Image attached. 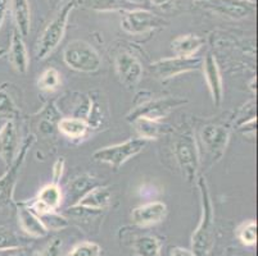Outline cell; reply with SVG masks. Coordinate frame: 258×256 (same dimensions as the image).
I'll use <instances>...</instances> for the list:
<instances>
[{
    "mask_svg": "<svg viewBox=\"0 0 258 256\" xmlns=\"http://www.w3.org/2000/svg\"><path fill=\"white\" fill-rule=\"evenodd\" d=\"M4 53H6V50H4V49H0V56L3 55Z\"/></svg>",
    "mask_w": 258,
    "mask_h": 256,
    "instance_id": "cell-41",
    "label": "cell"
},
{
    "mask_svg": "<svg viewBox=\"0 0 258 256\" xmlns=\"http://www.w3.org/2000/svg\"><path fill=\"white\" fill-rule=\"evenodd\" d=\"M63 60L69 68L83 73H94L102 65L99 53L84 40L70 41L63 50Z\"/></svg>",
    "mask_w": 258,
    "mask_h": 256,
    "instance_id": "cell-4",
    "label": "cell"
},
{
    "mask_svg": "<svg viewBox=\"0 0 258 256\" xmlns=\"http://www.w3.org/2000/svg\"><path fill=\"white\" fill-rule=\"evenodd\" d=\"M58 130L69 138L75 140V138H81L86 135L89 124L85 119L76 118V117H66V118H60L58 122Z\"/></svg>",
    "mask_w": 258,
    "mask_h": 256,
    "instance_id": "cell-24",
    "label": "cell"
},
{
    "mask_svg": "<svg viewBox=\"0 0 258 256\" xmlns=\"http://www.w3.org/2000/svg\"><path fill=\"white\" fill-rule=\"evenodd\" d=\"M238 237L240 242L245 246H253L257 242V224L254 220L243 223L238 229Z\"/></svg>",
    "mask_w": 258,
    "mask_h": 256,
    "instance_id": "cell-28",
    "label": "cell"
},
{
    "mask_svg": "<svg viewBox=\"0 0 258 256\" xmlns=\"http://www.w3.org/2000/svg\"><path fill=\"white\" fill-rule=\"evenodd\" d=\"M35 136L29 135L25 140L22 146L20 147L17 158L15 161L8 166L7 172L0 177V205L3 204H8L13 200V192H15L16 183H17V178L20 176L21 168H22L23 163H25L26 154L29 151L30 147L34 145Z\"/></svg>",
    "mask_w": 258,
    "mask_h": 256,
    "instance_id": "cell-10",
    "label": "cell"
},
{
    "mask_svg": "<svg viewBox=\"0 0 258 256\" xmlns=\"http://www.w3.org/2000/svg\"><path fill=\"white\" fill-rule=\"evenodd\" d=\"M187 100L177 96H166V98H145L142 102L135 103V108L127 116V121L131 122L135 118H147L152 121L161 122L170 114L172 110L177 109L181 105L186 104Z\"/></svg>",
    "mask_w": 258,
    "mask_h": 256,
    "instance_id": "cell-5",
    "label": "cell"
},
{
    "mask_svg": "<svg viewBox=\"0 0 258 256\" xmlns=\"http://www.w3.org/2000/svg\"><path fill=\"white\" fill-rule=\"evenodd\" d=\"M230 141V128L224 123H207L199 131V142L205 154L216 163L222 158Z\"/></svg>",
    "mask_w": 258,
    "mask_h": 256,
    "instance_id": "cell-7",
    "label": "cell"
},
{
    "mask_svg": "<svg viewBox=\"0 0 258 256\" xmlns=\"http://www.w3.org/2000/svg\"><path fill=\"white\" fill-rule=\"evenodd\" d=\"M171 0H151V3L153 4L154 7H163L166 4L170 3Z\"/></svg>",
    "mask_w": 258,
    "mask_h": 256,
    "instance_id": "cell-39",
    "label": "cell"
},
{
    "mask_svg": "<svg viewBox=\"0 0 258 256\" xmlns=\"http://www.w3.org/2000/svg\"><path fill=\"white\" fill-rule=\"evenodd\" d=\"M9 4H11V0H0V28L4 22V18L7 16V12H8Z\"/></svg>",
    "mask_w": 258,
    "mask_h": 256,
    "instance_id": "cell-36",
    "label": "cell"
},
{
    "mask_svg": "<svg viewBox=\"0 0 258 256\" xmlns=\"http://www.w3.org/2000/svg\"><path fill=\"white\" fill-rule=\"evenodd\" d=\"M63 170H64V159L59 158L57 159V161L54 163L53 165V170H51V177H53V182L51 183H55L58 185L63 176Z\"/></svg>",
    "mask_w": 258,
    "mask_h": 256,
    "instance_id": "cell-35",
    "label": "cell"
},
{
    "mask_svg": "<svg viewBox=\"0 0 258 256\" xmlns=\"http://www.w3.org/2000/svg\"><path fill=\"white\" fill-rule=\"evenodd\" d=\"M197 185L201 192L202 215L191 234V251L194 256H208L215 245V210L205 178L199 177Z\"/></svg>",
    "mask_w": 258,
    "mask_h": 256,
    "instance_id": "cell-1",
    "label": "cell"
},
{
    "mask_svg": "<svg viewBox=\"0 0 258 256\" xmlns=\"http://www.w3.org/2000/svg\"><path fill=\"white\" fill-rule=\"evenodd\" d=\"M130 3H133L134 6H140V4L144 3V0H128Z\"/></svg>",
    "mask_w": 258,
    "mask_h": 256,
    "instance_id": "cell-40",
    "label": "cell"
},
{
    "mask_svg": "<svg viewBox=\"0 0 258 256\" xmlns=\"http://www.w3.org/2000/svg\"><path fill=\"white\" fill-rule=\"evenodd\" d=\"M197 4L231 20H244L255 12V0H194Z\"/></svg>",
    "mask_w": 258,
    "mask_h": 256,
    "instance_id": "cell-11",
    "label": "cell"
},
{
    "mask_svg": "<svg viewBox=\"0 0 258 256\" xmlns=\"http://www.w3.org/2000/svg\"><path fill=\"white\" fill-rule=\"evenodd\" d=\"M170 256H194L193 251L187 250V248L184 247H173L171 250Z\"/></svg>",
    "mask_w": 258,
    "mask_h": 256,
    "instance_id": "cell-37",
    "label": "cell"
},
{
    "mask_svg": "<svg viewBox=\"0 0 258 256\" xmlns=\"http://www.w3.org/2000/svg\"><path fill=\"white\" fill-rule=\"evenodd\" d=\"M60 247H62V241L59 238H54L43 248L39 256H59Z\"/></svg>",
    "mask_w": 258,
    "mask_h": 256,
    "instance_id": "cell-34",
    "label": "cell"
},
{
    "mask_svg": "<svg viewBox=\"0 0 258 256\" xmlns=\"http://www.w3.org/2000/svg\"><path fill=\"white\" fill-rule=\"evenodd\" d=\"M102 255V247L98 243L85 241V242L77 243L67 256H100Z\"/></svg>",
    "mask_w": 258,
    "mask_h": 256,
    "instance_id": "cell-30",
    "label": "cell"
},
{
    "mask_svg": "<svg viewBox=\"0 0 258 256\" xmlns=\"http://www.w3.org/2000/svg\"><path fill=\"white\" fill-rule=\"evenodd\" d=\"M62 199L63 194L59 186L55 183H49L40 190L37 197L32 203H29V201H25V203L32 211H35L39 217H41L44 214L58 210V208L62 204Z\"/></svg>",
    "mask_w": 258,
    "mask_h": 256,
    "instance_id": "cell-14",
    "label": "cell"
},
{
    "mask_svg": "<svg viewBox=\"0 0 258 256\" xmlns=\"http://www.w3.org/2000/svg\"><path fill=\"white\" fill-rule=\"evenodd\" d=\"M202 68H203V74H205L206 82H207L208 90L212 96L213 104L219 108L222 104V99H224V83H222L219 63L212 54L208 53L205 56V59L202 60Z\"/></svg>",
    "mask_w": 258,
    "mask_h": 256,
    "instance_id": "cell-15",
    "label": "cell"
},
{
    "mask_svg": "<svg viewBox=\"0 0 258 256\" xmlns=\"http://www.w3.org/2000/svg\"><path fill=\"white\" fill-rule=\"evenodd\" d=\"M88 4L93 11L97 12H126L137 8L128 0H88Z\"/></svg>",
    "mask_w": 258,
    "mask_h": 256,
    "instance_id": "cell-26",
    "label": "cell"
},
{
    "mask_svg": "<svg viewBox=\"0 0 258 256\" xmlns=\"http://www.w3.org/2000/svg\"><path fill=\"white\" fill-rule=\"evenodd\" d=\"M100 185L102 183L99 182V180L90 175L77 176L69 183V190L67 191H69L70 200H72L74 204H76L86 192H89L94 187L100 186Z\"/></svg>",
    "mask_w": 258,
    "mask_h": 256,
    "instance_id": "cell-22",
    "label": "cell"
},
{
    "mask_svg": "<svg viewBox=\"0 0 258 256\" xmlns=\"http://www.w3.org/2000/svg\"><path fill=\"white\" fill-rule=\"evenodd\" d=\"M20 133L15 119H7L0 127V158L8 168L20 151Z\"/></svg>",
    "mask_w": 258,
    "mask_h": 256,
    "instance_id": "cell-13",
    "label": "cell"
},
{
    "mask_svg": "<svg viewBox=\"0 0 258 256\" xmlns=\"http://www.w3.org/2000/svg\"><path fill=\"white\" fill-rule=\"evenodd\" d=\"M13 248H23L20 237L11 229H0V251Z\"/></svg>",
    "mask_w": 258,
    "mask_h": 256,
    "instance_id": "cell-31",
    "label": "cell"
},
{
    "mask_svg": "<svg viewBox=\"0 0 258 256\" xmlns=\"http://www.w3.org/2000/svg\"><path fill=\"white\" fill-rule=\"evenodd\" d=\"M114 68L118 79L127 89L137 86L143 77V65L130 51H122L114 58Z\"/></svg>",
    "mask_w": 258,
    "mask_h": 256,
    "instance_id": "cell-12",
    "label": "cell"
},
{
    "mask_svg": "<svg viewBox=\"0 0 258 256\" xmlns=\"http://www.w3.org/2000/svg\"><path fill=\"white\" fill-rule=\"evenodd\" d=\"M167 215V205L162 201H152L135 208L131 213V219L139 227H148L161 223Z\"/></svg>",
    "mask_w": 258,
    "mask_h": 256,
    "instance_id": "cell-16",
    "label": "cell"
},
{
    "mask_svg": "<svg viewBox=\"0 0 258 256\" xmlns=\"http://www.w3.org/2000/svg\"><path fill=\"white\" fill-rule=\"evenodd\" d=\"M12 12L16 22V30L22 37L30 34L31 28V8L29 0H11Z\"/></svg>",
    "mask_w": 258,
    "mask_h": 256,
    "instance_id": "cell-21",
    "label": "cell"
},
{
    "mask_svg": "<svg viewBox=\"0 0 258 256\" xmlns=\"http://www.w3.org/2000/svg\"><path fill=\"white\" fill-rule=\"evenodd\" d=\"M202 67V59L198 56L191 58H182V56H172V58H163L151 64V72L156 78L161 81H167L181 73L197 70Z\"/></svg>",
    "mask_w": 258,
    "mask_h": 256,
    "instance_id": "cell-9",
    "label": "cell"
},
{
    "mask_svg": "<svg viewBox=\"0 0 258 256\" xmlns=\"http://www.w3.org/2000/svg\"><path fill=\"white\" fill-rule=\"evenodd\" d=\"M9 62H11L12 67L17 70L18 73H26L29 70L30 59L29 53H27V48L23 41V37L21 36L20 32L17 30H13L11 37V44H9L8 50Z\"/></svg>",
    "mask_w": 258,
    "mask_h": 256,
    "instance_id": "cell-18",
    "label": "cell"
},
{
    "mask_svg": "<svg viewBox=\"0 0 258 256\" xmlns=\"http://www.w3.org/2000/svg\"><path fill=\"white\" fill-rule=\"evenodd\" d=\"M18 223L22 231L35 238H43L49 233V229L41 220V218L32 211L26 203H17Z\"/></svg>",
    "mask_w": 258,
    "mask_h": 256,
    "instance_id": "cell-17",
    "label": "cell"
},
{
    "mask_svg": "<svg viewBox=\"0 0 258 256\" xmlns=\"http://www.w3.org/2000/svg\"><path fill=\"white\" fill-rule=\"evenodd\" d=\"M167 25L163 18L147 9L134 8L131 11L123 12L121 20V27L130 35H142L145 32L154 31Z\"/></svg>",
    "mask_w": 258,
    "mask_h": 256,
    "instance_id": "cell-8",
    "label": "cell"
},
{
    "mask_svg": "<svg viewBox=\"0 0 258 256\" xmlns=\"http://www.w3.org/2000/svg\"><path fill=\"white\" fill-rule=\"evenodd\" d=\"M60 84V74L55 68H48L37 79V86L43 91H54Z\"/></svg>",
    "mask_w": 258,
    "mask_h": 256,
    "instance_id": "cell-27",
    "label": "cell"
},
{
    "mask_svg": "<svg viewBox=\"0 0 258 256\" xmlns=\"http://www.w3.org/2000/svg\"><path fill=\"white\" fill-rule=\"evenodd\" d=\"M79 3L80 0H70L69 3L63 6V8L58 12L57 16L44 28V31L41 32L39 40H37L36 50H35L37 59H46L59 46L60 41L66 34L70 16H71L72 11L79 6Z\"/></svg>",
    "mask_w": 258,
    "mask_h": 256,
    "instance_id": "cell-3",
    "label": "cell"
},
{
    "mask_svg": "<svg viewBox=\"0 0 258 256\" xmlns=\"http://www.w3.org/2000/svg\"><path fill=\"white\" fill-rule=\"evenodd\" d=\"M41 220L44 222V224L46 225V228H50V229H63L66 228L67 225H69V222L67 219L60 215L55 214V211L53 213H48V214H44L41 215Z\"/></svg>",
    "mask_w": 258,
    "mask_h": 256,
    "instance_id": "cell-33",
    "label": "cell"
},
{
    "mask_svg": "<svg viewBox=\"0 0 258 256\" xmlns=\"http://www.w3.org/2000/svg\"><path fill=\"white\" fill-rule=\"evenodd\" d=\"M134 251L138 256H159L161 255V242L157 237L144 234L135 239Z\"/></svg>",
    "mask_w": 258,
    "mask_h": 256,
    "instance_id": "cell-25",
    "label": "cell"
},
{
    "mask_svg": "<svg viewBox=\"0 0 258 256\" xmlns=\"http://www.w3.org/2000/svg\"><path fill=\"white\" fill-rule=\"evenodd\" d=\"M255 118H257V116H255V102L250 100L249 103L243 105V108L239 112L238 117H236V126L241 127L244 124L249 123V122L255 121Z\"/></svg>",
    "mask_w": 258,
    "mask_h": 256,
    "instance_id": "cell-32",
    "label": "cell"
},
{
    "mask_svg": "<svg viewBox=\"0 0 258 256\" xmlns=\"http://www.w3.org/2000/svg\"><path fill=\"white\" fill-rule=\"evenodd\" d=\"M112 200V194L109 187L107 186H100L94 187L90 191L86 192L76 204L74 205L80 206V208L89 209V210L94 211H102L104 209H107L111 204Z\"/></svg>",
    "mask_w": 258,
    "mask_h": 256,
    "instance_id": "cell-19",
    "label": "cell"
},
{
    "mask_svg": "<svg viewBox=\"0 0 258 256\" xmlns=\"http://www.w3.org/2000/svg\"><path fill=\"white\" fill-rule=\"evenodd\" d=\"M134 124L135 130H137L138 135L140 138H144V140H157L159 136L165 135L167 132L166 127L158 121H152V119L147 118H135L130 122Z\"/></svg>",
    "mask_w": 258,
    "mask_h": 256,
    "instance_id": "cell-23",
    "label": "cell"
},
{
    "mask_svg": "<svg viewBox=\"0 0 258 256\" xmlns=\"http://www.w3.org/2000/svg\"><path fill=\"white\" fill-rule=\"evenodd\" d=\"M18 114L17 105L4 86L0 88V116L16 117Z\"/></svg>",
    "mask_w": 258,
    "mask_h": 256,
    "instance_id": "cell-29",
    "label": "cell"
},
{
    "mask_svg": "<svg viewBox=\"0 0 258 256\" xmlns=\"http://www.w3.org/2000/svg\"><path fill=\"white\" fill-rule=\"evenodd\" d=\"M203 44H205V40L196 34L180 35L172 40L171 49L175 53V56L191 58L198 53Z\"/></svg>",
    "mask_w": 258,
    "mask_h": 256,
    "instance_id": "cell-20",
    "label": "cell"
},
{
    "mask_svg": "<svg viewBox=\"0 0 258 256\" xmlns=\"http://www.w3.org/2000/svg\"><path fill=\"white\" fill-rule=\"evenodd\" d=\"M172 154L182 176L191 182L201 165L199 147L191 130L186 128L176 133L172 141Z\"/></svg>",
    "mask_w": 258,
    "mask_h": 256,
    "instance_id": "cell-2",
    "label": "cell"
},
{
    "mask_svg": "<svg viewBox=\"0 0 258 256\" xmlns=\"http://www.w3.org/2000/svg\"><path fill=\"white\" fill-rule=\"evenodd\" d=\"M23 248H13V250H3L0 251V256H25L23 255Z\"/></svg>",
    "mask_w": 258,
    "mask_h": 256,
    "instance_id": "cell-38",
    "label": "cell"
},
{
    "mask_svg": "<svg viewBox=\"0 0 258 256\" xmlns=\"http://www.w3.org/2000/svg\"><path fill=\"white\" fill-rule=\"evenodd\" d=\"M147 144L148 141L144 140V138H130V140L121 142V144H116L97 150L93 154V158L94 160L99 161V163L108 164L112 168L118 169L126 161L140 154L145 149Z\"/></svg>",
    "mask_w": 258,
    "mask_h": 256,
    "instance_id": "cell-6",
    "label": "cell"
}]
</instances>
